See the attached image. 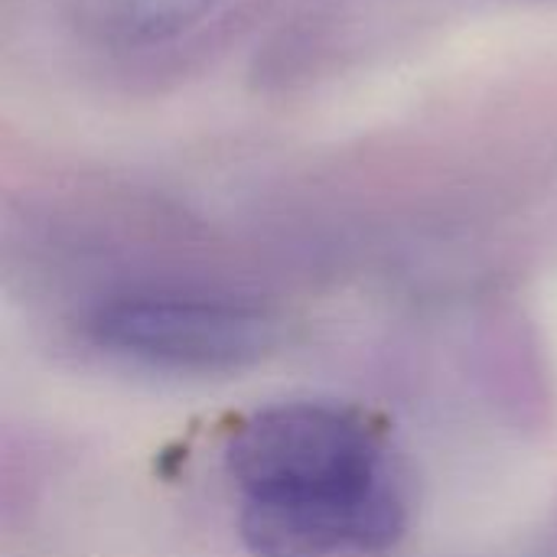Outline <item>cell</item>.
<instances>
[{"label":"cell","instance_id":"3","mask_svg":"<svg viewBox=\"0 0 557 557\" xmlns=\"http://www.w3.org/2000/svg\"><path fill=\"white\" fill-rule=\"evenodd\" d=\"M222 0H75V23L104 46H153L209 16Z\"/></svg>","mask_w":557,"mask_h":557},{"label":"cell","instance_id":"2","mask_svg":"<svg viewBox=\"0 0 557 557\" xmlns=\"http://www.w3.org/2000/svg\"><path fill=\"white\" fill-rule=\"evenodd\" d=\"M95 349L173 375L238 372L277 343V323L245 304L183 294H134L101 304L88 320Z\"/></svg>","mask_w":557,"mask_h":557},{"label":"cell","instance_id":"1","mask_svg":"<svg viewBox=\"0 0 557 557\" xmlns=\"http://www.w3.org/2000/svg\"><path fill=\"white\" fill-rule=\"evenodd\" d=\"M238 535L255 557H372L408 529L398 457L366 411L281 401L255 411L225 450Z\"/></svg>","mask_w":557,"mask_h":557}]
</instances>
